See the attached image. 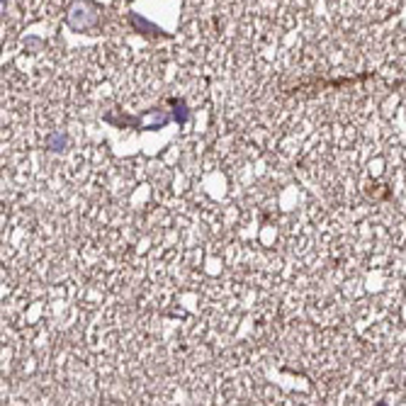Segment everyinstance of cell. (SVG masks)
Listing matches in <instances>:
<instances>
[{
  "instance_id": "6da1fadb",
  "label": "cell",
  "mask_w": 406,
  "mask_h": 406,
  "mask_svg": "<svg viewBox=\"0 0 406 406\" xmlns=\"http://www.w3.org/2000/svg\"><path fill=\"white\" fill-rule=\"evenodd\" d=\"M171 105L175 107V110H173V119H175V122H178V124H185V122H188V117H190L188 105H185L183 100H178V97H173Z\"/></svg>"
},
{
  "instance_id": "7a4b0ae2",
  "label": "cell",
  "mask_w": 406,
  "mask_h": 406,
  "mask_svg": "<svg viewBox=\"0 0 406 406\" xmlns=\"http://www.w3.org/2000/svg\"><path fill=\"white\" fill-rule=\"evenodd\" d=\"M46 148L49 151H64L66 148V137H64L61 132H54L46 137Z\"/></svg>"
}]
</instances>
